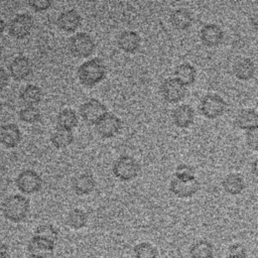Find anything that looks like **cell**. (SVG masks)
<instances>
[{"instance_id":"cell-39","label":"cell","mask_w":258,"mask_h":258,"mask_svg":"<svg viewBox=\"0 0 258 258\" xmlns=\"http://www.w3.org/2000/svg\"><path fill=\"white\" fill-rule=\"evenodd\" d=\"M5 28H6V23L5 21L0 17V38L2 37L4 31H5Z\"/></svg>"},{"instance_id":"cell-7","label":"cell","mask_w":258,"mask_h":258,"mask_svg":"<svg viewBox=\"0 0 258 258\" xmlns=\"http://www.w3.org/2000/svg\"><path fill=\"white\" fill-rule=\"evenodd\" d=\"M34 25L33 18L28 13H19L15 15L9 23L8 32L16 39H23L27 37Z\"/></svg>"},{"instance_id":"cell-37","label":"cell","mask_w":258,"mask_h":258,"mask_svg":"<svg viewBox=\"0 0 258 258\" xmlns=\"http://www.w3.org/2000/svg\"><path fill=\"white\" fill-rule=\"evenodd\" d=\"M8 81H9V76L7 72L2 67H0V91L3 90L8 85Z\"/></svg>"},{"instance_id":"cell-10","label":"cell","mask_w":258,"mask_h":258,"mask_svg":"<svg viewBox=\"0 0 258 258\" xmlns=\"http://www.w3.org/2000/svg\"><path fill=\"white\" fill-rule=\"evenodd\" d=\"M55 243L33 235L27 244V252L30 258H48L53 254Z\"/></svg>"},{"instance_id":"cell-19","label":"cell","mask_w":258,"mask_h":258,"mask_svg":"<svg viewBox=\"0 0 258 258\" xmlns=\"http://www.w3.org/2000/svg\"><path fill=\"white\" fill-rule=\"evenodd\" d=\"M72 187L78 196H87L94 191L96 180L92 174L81 173L74 178Z\"/></svg>"},{"instance_id":"cell-29","label":"cell","mask_w":258,"mask_h":258,"mask_svg":"<svg viewBox=\"0 0 258 258\" xmlns=\"http://www.w3.org/2000/svg\"><path fill=\"white\" fill-rule=\"evenodd\" d=\"M74 141V134L70 130L57 128L50 135V142L55 148L62 149L70 146Z\"/></svg>"},{"instance_id":"cell-36","label":"cell","mask_w":258,"mask_h":258,"mask_svg":"<svg viewBox=\"0 0 258 258\" xmlns=\"http://www.w3.org/2000/svg\"><path fill=\"white\" fill-rule=\"evenodd\" d=\"M28 5L36 12H42L50 8L52 2L50 0H30L28 1Z\"/></svg>"},{"instance_id":"cell-21","label":"cell","mask_w":258,"mask_h":258,"mask_svg":"<svg viewBox=\"0 0 258 258\" xmlns=\"http://www.w3.org/2000/svg\"><path fill=\"white\" fill-rule=\"evenodd\" d=\"M222 186L227 194L231 196H237L245 189V180L239 173H229L223 178Z\"/></svg>"},{"instance_id":"cell-1","label":"cell","mask_w":258,"mask_h":258,"mask_svg":"<svg viewBox=\"0 0 258 258\" xmlns=\"http://www.w3.org/2000/svg\"><path fill=\"white\" fill-rule=\"evenodd\" d=\"M77 75L83 86L92 88L105 79L106 67L101 58L94 57L83 62L78 68Z\"/></svg>"},{"instance_id":"cell-16","label":"cell","mask_w":258,"mask_h":258,"mask_svg":"<svg viewBox=\"0 0 258 258\" xmlns=\"http://www.w3.org/2000/svg\"><path fill=\"white\" fill-rule=\"evenodd\" d=\"M21 141V131L16 124L7 123L0 126V142L6 148H14Z\"/></svg>"},{"instance_id":"cell-22","label":"cell","mask_w":258,"mask_h":258,"mask_svg":"<svg viewBox=\"0 0 258 258\" xmlns=\"http://www.w3.org/2000/svg\"><path fill=\"white\" fill-rule=\"evenodd\" d=\"M190 258H214V245L207 239L195 241L188 249Z\"/></svg>"},{"instance_id":"cell-25","label":"cell","mask_w":258,"mask_h":258,"mask_svg":"<svg viewBox=\"0 0 258 258\" xmlns=\"http://www.w3.org/2000/svg\"><path fill=\"white\" fill-rule=\"evenodd\" d=\"M19 98L26 106L35 107V105L39 104L41 101L42 92L38 86L29 84L21 90L19 93Z\"/></svg>"},{"instance_id":"cell-15","label":"cell","mask_w":258,"mask_h":258,"mask_svg":"<svg viewBox=\"0 0 258 258\" xmlns=\"http://www.w3.org/2000/svg\"><path fill=\"white\" fill-rule=\"evenodd\" d=\"M200 38L202 42L210 47L219 45L223 38L224 32L220 26L214 23L205 24L200 30Z\"/></svg>"},{"instance_id":"cell-14","label":"cell","mask_w":258,"mask_h":258,"mask_svg":"<svg viewBox=\"0 0 258 258\" xmlns=\"http://www.w3.org/2000/svg\"><path fill=\"white\" fill-rule=\"evenodd\" d=\"M82 23V16L76 9L64 10L57 16L56 24L64 32H75Z\"/></svg>"},{"instance_id":"cell-38","label":"cell","mask_w":258,"mask_h":258,"mask_svg":"<svg viewBox=\"0 0 258 258\" xmlns=\"http://www.w3.org/2000/svg\"><path fill=\"white\" fill-rule=\"evenodd\" d=\"M0 258H8V246L0 242Z\"/></svg>"},{"instance_id":"cell-11","label":"cell","mask_w":258,"mask_h":258,"mask_svg":"<svg viewBox=\"0 0 258 258\" xmlns=\"http://www.w3.org/2000/svg\"><path fill=\"white\" fill-rule=\"evenodd\" d=\"M201 188V183L197 178L190 180H179L173 177L169 182V190L179 199H188L195 196Z\"/></svg>"},{"instance_id":"cell-30","label":"cell","mask_w":258,"mask_h":258,"mask_svg":"<svg viewBox=\"0 0 258 258\" xmlns=\"http://www.w3.org/2000/svg\"><path fill=\"white\" fill-rule=\"evenodd\" d=\"M134 258H158L157 248L150 242H140L133 248Z\"/></svg>"},{"instance_id":"cell-23","label":"cell","mask_w":258,"mask_h":258,"mask_svg":"<svg viewBox=\"0 0 258 258\" xmlns=\"http://www.w3.org/2000/svg\"><path fill=\"white\" fill-rule=\"evenodd\" d=\"M169 20L174 28L178 30H185L191 26L194 17L192 14L187 9L178 8L171 12Z\"/></svg>"},{"instance_id":"cell-32","label":"cell","mask_w":258,"mask_h":258,"mask_svg":"<svg viewBox=\"0 0 258 258\" xmlns=\"http://www.w3.org/2000/svg\"><path fill=\"white\" fill-rule=\"evenodd\" d=\"M19 119L27 124H33L36 123L40 120L41 118V113L36 107H30L26 106L22 108L19 113H18Z\"/></svg>"},{"instance_id":"cell-5","label":"cell","mask_w":258,"mask_h":258,"mask_svg":"<svg viewBox=\"0 0 258 258\" xmlns=\"http://www.w3.org/2000/svg\"><path fill=\"white\" fill-rule=\"evenodd\" d=\"M226 108V101L217 94H207L200 103V111L208 119H216L222 116Z\"/></svg>"},{"instance_id":"cell-33","label":"cell","mask_w":258,"mask_h":258,"mask_svg":"<svg viewBox=\"0 0 258 258\" xmlns=\"http://www.w3.org/2000/svg\"><path fill=\"white\" fill-rule=\"evenodd\" d=\"M174 177L179 180H190L196 178V169L194 166L181 163L176 166Z\"/></svg>"},{"instance_id":"cell-8","label":"cell","mask_w":258,"mask_h":258,"mask_svg":"<svg viewBox=\"0 0 258 258\" xmlns=\"http://www.w3.org/2000/svg\"><path fill=\"white\" fill-rule=\"evenodd\" d=\"M106 113V106L97 99H89L80 107V115L89 125H96Z\"/></svg>"},{"instance_id":"cell-3","label":"cell","mask_w":258,"mask_h":258,"mask_svg":"<svg viewBox=\"0 0 258 258\" xmlns=\"http://www.w3.org/2000/svg\"><path fill=\"white\" fill-rule=\"evenodd\" d=\"M95 41L87 32H78L69 39L70 52L79 58L89 57L95 50Z\"/></svg>"},{"instance_id":"cell-26","label":"cell","mask_w":258,"mask_h":258,"mask_svg":"<svg viewBox=\"0 0 258 258\" xmlns=\"http://www.w3.org/2000/svg\"><path fill=\"white\" fill-rule=\"evenodd\" d=\"M79 118L77 113L70 108H66L59 111L56 116V124L57 128L66 129L72 131L74 128L78 126Z\"/></svg>"},{"instance_id":"cell-18","label":"cell","mask_w":258,"mask_h":258,"mask_svg":"<svg viewBox=\"0 0 258 258\" xmlns=\"http://www.w3.org/2000/svg\"><path fill=\"white\" fill-rule=\"evenodd\" d=\"M117 44L121 50L127 53H134L140 48L141 38L139 34L132 30H126L119 34Z\"/></svg>"},{"instance_id":"cell-4","label":"cell","mask_w":258,"mask_h":258,"mask_svg":"<svg viewBox=\"0 0 258 258\" xmlns=\"http://www.w3.org/2000/svg\"><path fill=\"white\" fill-rule=\"evenodd\" d=\"M112 171L118 179L122 181H129L138 175L140 166L132 156L122 155L114 162Z\"/></svg>"},{"instance_id":"cell-34","label":"cell","mask_w":258,"mask_h":258,"mask_svg":"<svg viewBox=\"0 0 258 258\" xmlns=\"http://www.w3.org/2000/svg\"><path fill=\"white\" fill-rule=\"evenodd\" d=\"M226 258H248L247 249L242 243H233L227 249Z\"/></svg>"},{"instance_id":"cell-20","label":"cell","mask_w":258,"mask_h":258,"mask_svg":"<svg viewBox=\"0 0 258 258\" xmlns=\"http://www.w3.org/2000/svg\"><path fill=\"white\" fill-rule=\"evenodd\" d=\"M235 77L241 81H249L254 77L255 64L248 57H240L233 64Z\"/></svg>"},{"instance_id":"cell-13","label":"cell","mask_w":258,"mask_h":258,"mask_svg":"<svg viewBox=\"0 0 258 258\" xmlns=\"http://www.w3.org/2000/svg\"><path fill=\"white\" fill-rule=\"evenodd\" d=\"M8 69L12 79L20 82L27 79L31 75L32 62L25 55H17L12 59Z\"/></svg>"},{"instance_id":"cell-2","label":"cell","mask_w":258,"mask_h":258,"mask_svg":"<svg viewBox=\"0 0 258 258\" xmlns=\"http://www.w3.org/2000/svg\"><path fill=\"white\" fill-rule=\"evenodd\" d=\"M29 210V200L19 194L7 197L2 204L3 216L12 223L23 222L27 218Z\"/></svg>"},{"instance_id":"cell-24","label":"cell","mask_w":258,"mask_h":258,"mask_svg":"<svg viewBox=\"0 0 258 258\" xmlns=\"http://www.w3.org/2000/svg\"><path fill=\"white\" fill-rule=\"evenodd\" d=\"M236 125L243 130H249L254 127H258V115L254 109H242L238 112L236 119Z\"/></svg>"},{"instance_id":"cell-28","label":"cell","mask_w":258,"mask_h":258,"mask_svg":"<svg viewBox=\"0 0 258 258\" xmlns=\"http://www.w3.org/2000/svg\"><path fill=\"white\" fill-rule=\"evenodd\" d=\"M67 224L73 230H81L88 224V215L81 209H73L68 214Z\"/></svg>"},{"instance_id":"cell-6","label":"cell","mask_w":258,"mask_h":258,"mask_svg":"<svg viewBox=\"0 0 258 258\" xmlns=\"http://www.w3.org/2000/svg\"><path fill=\"white\" fill-rule=\"evenodd\" d=\"M15 183L22 194L32 195L41 189L42 178L35 170L24 169L18 173Z\"/></svg>"},{"instance_id":"cell-31","label":"cell","mask_w":258,"mask_h":258,"mask_svg":"<svg viewBox=\"0 0 258 258\" xmlns=\"http://www.w3.org/2000/svg\"><path fill=\"white\" fill-rule=\"evenodd\" d=\"M34 235L56 243L58 238V231L57 229L51 224H41L36 227L34 231Z\"/></svg>"},{"instance_id":"cell-17","label":"cell","mask_w":258,"mask_h":258,"mask_svg":"<svg viewBox=\"0 0 258 258\" xmlns=\"http://www.w3.org/2000/svg\"><path fill=\"white\" fill-rule=\"evenodd\" d=\"M194 120H195V111L187 104L179 105L172 111L173 124L178 128H181V129L188 128L194 123Z\"/></svg>"},{"instance_id":"cell-27","label":"cell","mask_w":258,"mask_h":258,"mask_svg":"<svg viewBox=\"0 0 258 258\" xmlns=\"http://www.w3.org/2000/svg\"><path fill=\"white\" fill-rule=\"evenodd\" d=\"M197 72L190 63H181L174 71V79H176L182 86L187 87L195 83Z\"/></svg>"},{"instance_id":"cell-9","label":"cell","mask_w":258,"mask_h":258,"mask_svg":"<svg viewBox=\"0 0 258 258\" xmlns=\"http://www.w3.org/2000/svg\"><path fill=\"white\" fill-rule=\"evenodd\" d=\"M122 129L121 119L113 113L107 112L96 124L97 133L104 139L113 138Z\"/></svg>"},{"instance_id":"cell-35","label":"cell","mask_w":258,"mask_h":258,"mask_svg":"<svg viewBox=\"0 0 258 258\" xmlns=\"http://www.w3.org/2000/svg\"><path fill=\"white\" fill-rule=\"evenodd\" d=\"M246 143L248 147L254 151L258 149V127L246 130Z\"/></svg>"},{"instance_id":"cell-40","label":"cell","mask_w":258,"mask_h":258,"mask_svg":"<svg viewBox=\"0 0 258 258\" xmlns=\"http://www.w3.org/2000/svg\"><path fill=\"white\" fill-rule=\"evenodd\" d=\"M257 160L256 159H254V161H253V165H252V171H253V173H254V175L256 176L257 175Z\"/></svg>"},{"instance_id":"cell-12","label":"cell","mask_w":258,"mask_h":258,"mask_svg":"<svg viewBox=\"0 0 258 258\" xmlns=\"http://www.w3.org/2000/svg\"><path fill=\"white\" fill-rule=\"evenodd\" d=\"M162 98L167 103H178L185 95V87L182 86L176 79L168 78L163 81L160 86Z\"/></svg>"}]
</instances>
